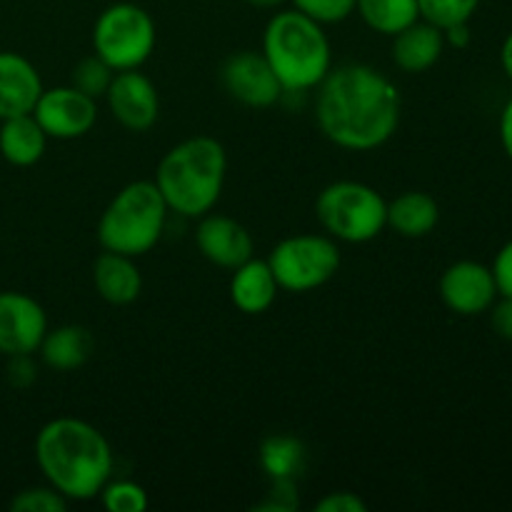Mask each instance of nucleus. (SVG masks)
Instances as JSON below:
<instances>
[{"label": "nucleus", "mask_w": 512, "mask_h": 512, "mask_svg": "<svg viewBox=\"0 0 512 512\" xmlns=\"http://www.w3.org/2000/svg\"><path fill=\"white\" fill-rule=\"evenodd\" d=\"M95 348V340L88 328L83 325H60V328H48L38 353L40 360L55 373H70V370L83 368L90 360Z\"/></svg>", "instance_id": "nucleus-20"}, {"label": "nucleus", "mask_w": 512, "mask_h": 512, "mask_svg": "<svg viewBox=\"0 0 512 512\" xmlns=\"http://www.w3.org/2000/svg\"><path fill=\"white\" fill-rule=\"evenodd\" d=\"M440 300L445 308L463 318L488 313L490 305L498 300L493 270L475 260H458L440 275Z\"/></svg>", "instance_id": "nucleus-12"}, {"label": "nucleus", "mask_w": 512, "mask_h": 512, "mask_svg": "<svg viewBox=\"0 0 512 512\" xmlns=\"http://www.w3.org/2000/svg\"><path fill=\"white\" fill-rule=\"evenodd\" d=\"M355 13L370 30L388 38L420 20L418 0H355Z\"/></svg>", "instance_id": "nucleus-22"}, {"label": "nucleus", "mask_w": 512, "mask_h": 512, "mask_svg": "<svg viewBox=\"0 0 512 512\" xmlns=\"http://www.w3.org/2000/svg\"><path fill=\"white\" fill-rule=\"evenodd\" d=\"M490 325L498 338L512 340V298L500 295V300L490 305Z\"/></svg>", "instance_id": "nucleus-33"}, {"label": "nucleus", "mask_w": 512, "mask_h": 512, "mask_svg": "<svg viewBox=\"0 0 512 512\" xmlns=\"http://www.w3.org/2000/svg\"><path fill=\"white\" fill-rule=\"evenodd\" d=\"M400 90L368 63L330 68L315 88V123L333 145L353 153L380 148L400 125Z\"/></svg>", "instance_id": "nucleus-1"}, {"label": "nucleus", "mask_w": 512, "mask_h": 512, "mask_svg": "<svg viewBox=\"0 0 512 512\" xmlns=\"http://www.w3.org/2000/svg\"><path fill=\"white\" fill-rule=\"evenodd\" d=\"M35 463L45 483L70 503L98 498L113 475V448L95 425L80 418H55L35 435Z\"/></svg>", "instance_id": "nucleus-2"}, {"label": "nucleus", "mask_w": 512, "mask_h": 512, "mask_svg": "<svg viewBox=\"0 0 512 512\" xmlns=\"http://www.w3.org/2000/svg\"><path fill=\"white\" fill-rule=\"evenodd\" d=\"M155 20L135 3H113L93 25V53L100 55L115 73L135 70L155 50Z\"/></svg>", "instance_id": "nucleus-7"}, {"label": "nucleus", "mask_w": 512, "mask_h": 512, "mask_svg": "<svg viewBox=\"0 0 512 512\" xmlns=\"http://www.w3.org/2000/svg\"><path fill=\"white\" fill-rule=\"evenodd\" d=\"M168 203L153 180H133L105 205L98 220V243L110 253L130 258L150 253L168 223Z\"/></svg>", "instance_id": "nucleus-5"}, {"label": "nucleus", "mask_w": 512, "mask_h": 512, "mask_svg": "<svg viewBox=\"0 0 512 512\" xmlns=\"http://www.w3.org/2000/svg\"><path fill=\"white\" fill-rule=\"evenodd\" d=\"M265 60L285 93H308L333 68V45L325 25L300 10H278L263 30Z\"/></svg>", "instance_id": "nucleus-4"}, {"label": "nucleus", "mask_w": 512, "mask_h": 512, "mask_svg": "<svg viewBox=\"0 0 512 512\" xmlns=\"http://www.w3.org/2000/svg\"><path fill=\"white\" fill-rule=\"evenodd\" d=\"M480 0H418L420 18L438 28H450L455 23H470Z\"/></svg>", "instance_id": "nucleus-26"}, {"label": "nucleus", "mask_w": 512, "mask_h": 512, "mask_svg": "<svg viewBox=\"0 0 512 512\" xmlns=\"http://www.w3.org/2000/svg\"><path fill=\"white\" fill-rule=\"evenodd\" d=\"M93 285L105 303L123 308L138 300L143 290V273L130 255L103 250L93 263Z\"/></svg>", "instance_id": "nucleus-17"}, {"label": "nucleus", "mask_w": 512, "mask_h": 512, "mask_svg": "<svg viewBox=\"0 0 512 512\" xmlns=\"http://www.w3.org/2000/svg\"><path fill=\"white\" fill-rule=\"evenodd\" d=\"M220 83L225 93L245 108H270L285 93L265 55L255 50H238L228 55L220 68Z\"/></svg>", "instance_id": "nucleus-10"}, {"label": "nucleus", "mask_w": 512, "mask_h": 512, "mask_svg": "<svg viewBox=\"0 0 512 512\" xmlns=\"http://www.w3.org/2000/svg\"><path fill=\"white\" fill-rule=\"evenodd\" d=\"M280 285L270 270L268 260L250 258L233 268L230 278V300L245 315H260L273 308Z\"/></svg>", "instance_id": "nucleus-18"}, {"label": "nucleus", "mask_w": 512, "mask_h": 512, "mask_svg": "<svg viewBox=\"0 0 512 512\" xmlns=\"http://www.w3.org/2000/svg\"><path fill=\"white\" fill-rule=\"evenodd\" d=\"M490 270H493L495 285H498V295L512 298V240H508V243L498 250Z\"/></svg>", "instance_id": "nucleus-32"}, {"label": "nucleus", "mask_w": 512, "mask_h": 512, "mask_svg": "<svg viewBox=\"0 0 512 512\" xmlns=\"http://www.w3.org/2000/svg\"><path fill=\"white\" fill-rule=\"evenodd\" d=\"M110 115L130 133H145L155 125L160 115V95L153 80L140 68L120 70L113 75L108 93H105Z\"/></svg>", "instance_id": "nucleus-13"}, {"label": "nucleus", "mask_w": 512, "mask_h": 512, "mask_svg": "<svg viewBox=\"0 0 512 512\" xmlns=\"http://www.w3.org/2000/svg\"><path fill=\"white\" fill-rule=\"evenodd\" d=\"M445 35L443 28L428 23V20H415L413 25H408L405 30H400L398 35H393V63L398 65L403 73H425V70L433 68L445 53Z\"/></svg>", "instance_id": "nucleus-16"}, {"label": "nucleus", "mask_w": 512, "mask_h": 512, "mask_svg": "<svg viewBox=\"0 0 512 512\" xmlns=\"http://www.w3.org/2000/svg\"><path fill=\"white\" fill-rule=\"evenodd\" d=\"M260 468L270 480H298L305 468V445L293 435H270L260 445Z\"/></svg>", "instance_id": "nucleus-23"}, {"label": "nucleus", "mask_w": 512, "mask_h": 512, "mask_svg": "<svg viewBox=\"0 0 512 512\" xmlns=\"http://www.w3.org/2000/svg\"><path fill=\"white\" fill-rule=\"evenodd\" d=\"M68 505L70 500L48 483L20 490L10 500V510L13 512H65Z\"/></svg>", "instance_id": "nucleus-27"}, {"label": "nucleus", "mask_w": 512, "mask_h": 512, "mask_svg": "<svg viewBox=\"0 0 512 512\" xmlns=\"http://www.w3.org/2000/svg\"><path fill=\"white\" fill-rule=\"evenodd\" d=\"M195 245H198L200 255L208 263L218 265V268L233 270L240 263L253 258L255 243L250 230L243 223H238L230 215L220 213H205L198 218V228H195Z\"/></svg>", "instance_id": "nucleus-14"}, {"label": "nucleus", "mask_w": 512, "mask_h": 512, "mask_svg": "<svg viewBox=\"0 0 512 512\" xmlns=\"http://www.w3.org/2000/svg\"><path fill=\"white\" fill-rule=\"evenodd\" d=\"M500 65H503L505 75L512 80V30L508 33V38L503 40V48H500Z\"/></svg>", "instance_id": "nucleus-36"}, {"label": "nucleus", "mask_w": 512, "mask_h": 512, "mask_svg": "<svg viewBox=\"0 0 512 512\" xmlns=\"http://www.w3.org/2000/svg\"><path fill=\"white\" fill-rule=\"evenodd\" d=\"M270 493L265 503L258 505V510L265 512H290L298 508V488L295 480H270Z\"/></svg>", "instance_id": "nucleus-29"}, {"label": "nucleus", "mask_w": 512, "mask_h": 512, "mask_svg": "<svg viewBox=\"0 0 512 512\" xmlns=\"http://www.w3.org/2000/svg\"><path fill=\"white\" fill-rule=\"evenodd\" d=\"M228 175V153L210 135H195L173 145L158 163L153 183L170 213L198 220L218 205Z\"/></svg>", "instance_id": "nucleus-3"}, {"label": "nucleus", "mask_w": 512, "mask_h": 512, "mask_svg": "<svg viewBox=\"0 0 512 512\" xmlns=\"http://www.w3.org/2000/svg\"><path fill=\"white\" fill-rule=\"evenodd\" d=\"M48 135L33 113L0 120V155L15 168H30L40 163L48 148Z\"/></svg>", "instance_id": "nucleus-19"}, {"label": "nucleus", "mask_w": 512, "mask_h": 512, "mask_svg": "<svg viewBox=\"0 0 512 512\" xmlns=\"http://www.w3.org/2000/svg\"><path fill=\"white\" fill-rule=\"evenodd\" d=\"M113 75L115 70L110 68L100 55L93 53V55H85L83 60H78V63L73 65V70H70V85L78 88L80 93L98 100V98H105L110 83H113Z\"/></svg>", "instance_id": "nucleus-24"}, {"label": "nucleus", "mask_w": 512, "mask_h": 512, "mask_svg": "<svg viewBox=\"0 0 512 512\" xmlns=\"http://www.w3.org/2000/svg\"><path fill=\"white\" fill-rule=\"evenodd\" d=\"M290 3L320 25L343 23L355 13V0H290Z\"/></svg>", "instance_id": "nucleus-28"}, {"label": "nucleus", "mask_w": 512, "mask_h": 512, "mask_svg": "<svg viewBox=\"0 0 512 512\" xmlns=\"http://www.w3.org/2000/svg\"><path fill=\"white\" fill-rule=\"evenodd\" d=\"M98 498L110 512H145L150 505L148 493L135 480H108Z\"/></svg>", "instance_id": "nucleus-25"}, {"label": "nucleus", "mask_w": 512, "mask_h": 512, "mask_svg": "<svg viewBox=\"0 0 512 512\" xmlns=\"http://www.w3.org/2000/svg\"><path fill=\"white\" fill-rule=\"evenodd\" d=\"M5 375L13 388H30L38 380V365H35L33 355H10Z\"/></svg>", "instance_id": "nucleus-31"}, {"label": "nucleus", "mask_w": 512, "mask_h": 512, "mask_svg": "<svg viewBox=\"0 0 512 512\" xmlns=\"http://www.w3.org/2000/svg\"><path fill=\"white\" fill-rule=\"evenodd\" d=\"M500 143H503L505 155L512 160V98L505 103L500 113Z\"/></svg>", "instance_id": "nucleus-35"}, {"label": "nucleus", "mask_w": 512, "mask_h": 512, "mask_svg": "<svg viewBox=\"0 0 512 512\" xmlns=\"http://www.w3.org/2000/svg\"><path fill=\"white\" fill-rule=\"evenodd\" d=\"M243 3L253 5V8H260V10H273V8H280L285 0H243Z\"/></svg>", "instance_id": "nucleus-37"}, {"label": "nucleus", "mask_w": 512, "mask_h": 512, "mask_svg": "<svg viewBox=\"0 0 512 512\" xmlns=\"http://www.w3.org/2000/svg\"><path fill=\"white\" fill-rule=\"evenodd\" d=\"M315 218L338 243L363 245L388 228V200L368 183L335 180L315 198Z\"/></svg>", "instance_id": "nucleus-6"}, {"label": "nucleus", "mask_w": 512, "mask_h": 512, "mask_svg": "<svg viewBox=\"0 0 512 512\" xmlns=\"http://www.w3.org/2000/svg\"><path fill=\"white\" fill-rule=\"evenodd\" d=\"M43 93V78L25 55L0 50V120L33 113Z\"/></svg>", "instance_id": "nucleus-15"}, {"label": "nucleus", "mask_w": 512, "mask_h": 512, "mask_svg": "<svg viewBox=\"0 0 512 512\" xmlns=\"http://www.w3.org/2000/svg\"><path fill=\"white\" fill-rule=\"evenodd\" d=\"M318 512H368V503L360 498L358 493L350 490H338V493H328L315 503Z\"/></svg>", "instance_id": "nucleus-30"}, {"label": "nucleus", "mask_w": 512, "mask_h": 512, "mask_svg": "<svg viewBox=\"0 0 512 512\" xmlns=\"http://www.w3.org/2000/svg\"><path fill=\"white\" fill-rule=\"evenodd\" d=\"M33 118L38 120L48 138H83L98 123V100L80 93L73 85L43 88L33 108Z\"/></svg>", "instance_id": "nucleus-9"}, {"label": "nucleus", "mask_w": 512, "mask_h": 512, "mask_svg": "<svg viewBox=\"0 0 512 512\" xmlns=\"http://www.w3.org/2000/svg\"><path fill=\"white\" fill-rule=\"evenodd\" d=\"M48 333V315L43 305L18 290L0 293V353L35 355Z\"/></svg>", "instance_id": "nucleus-11"}, {"label": "nucleus", "mask_w": 512, "mask_h": 512, "mask_svg": "<svg viewBox=\"0 0 512 512\" xmlns=\"http://www.w3.org/2000/svg\"><path fill=\"white\" fill-rule=\"evenodd\" d=\"M440 223L438 200L423 190H408L388 203V228L403 238L418 240L433 233Z\"/></svg>", "instance_id": "nucleus-21"}, {"label": "nucleus", "mask_w": 512, "mask_h": 512, "mask_svg": "<svg viewBox=\"0 0 512 512\" xmlns=\"http://www.w3.org/2000/svg\"><path fill=\"white\" fill-rule=\"evenodd\" d=\"M443 35H445V45H450V48H455V50H463L470 45V25L468 23L450 25V28L443 30Z\"/></svg>", "instance_id": "nucleus-34"}, {"label": "nucleus", "mask_w": 512, "mask_h": 512, "mask_svg": "<svg viewBox=\"0 0 512 512\" xmlns=\"http://www.w3.org/2000/svg\"><path fill=\"white\" fill-rule=\"evenodd\" d=\"M280 290L310 293L323 288L340 270L338 240L325 233H298L283 238L268 258Z\"/></svg>", "instance_id": "nucleus-8"}]
</instances>
